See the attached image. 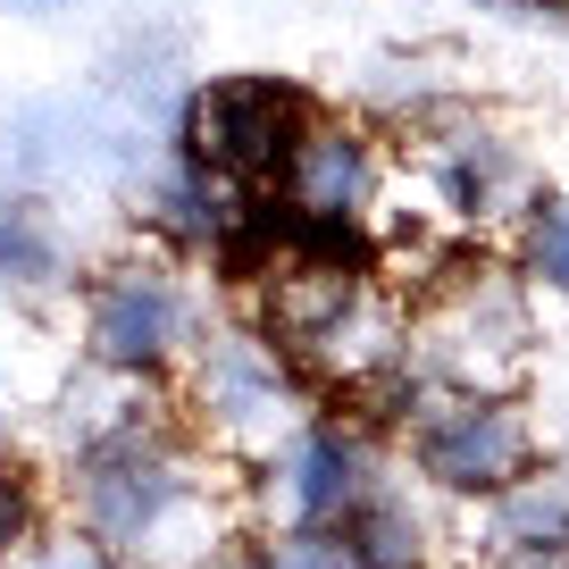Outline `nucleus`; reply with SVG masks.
<instances>
[{"label":"nucleus","instance_id":"ddd939ff","mask_svg":"<svg viewBox=\"0 0 569 569\" xmlns=\"http://www.w3.org/2000/svg\"><path fill=\"white\" fill-rule=\"evenodd\" d=\"M260 569H369L343 528H284L260 545Z\"/></svg>","mask_w":569,"mask_h":569},{"label":"nucleus","instance_id":"0eeeda50","mask_svg":"<svg viewBox=\"0 0 569 569\" xmlns=\"http://www.w3.org/2000/svg\"><path fill=\"white\" fill-rule=\"evenodd\" d=\"M268 184H277L284 218H302V227H360V210L377 201V142L360 126L310 109Z\"/></svg>","mask_w":569,"mask_h":569},{"label":"nucleus","instance_id":"dca6fc26","mask_svg":"<svg viewBox=\"0 0 569 569\" xmlns=\"http://www.w3.org/2000/svg\"><path fill=\"white\" fill-rule=\"evenodd\" d=\"M9 569H109V552L92 545V536H84V545H76V536H68V545H42V552H18V561H9Z\"/></svg>","mask_w":569,"mask_h":569},{"label":"nucleus","instance_id":"f257e3e1","mask_svg":"<svg viewBox=\"0 0 569 569\" xmlns=\"http://www.w3.org/2000/svg\"><path fill=\"white\" fill-rule=\"evenodd\" d=\"M201 502V461L168 419H109L84 452H76V519L101 552H151L168 545L184 511Z\"/></svg>","mask_w":569,"mask_h":569},{"label":"nucleus","instance_id":"2eb2a0df","mask_svg":"<svg viewBox=\"0 0 569 569\" xmlns=\"http://www.w3.org/2000/svg\"><path fill=\"white\" fill-rule=\"evenodd\" d=\"M26 545H34V478H26V461L0 452V569L18 561Z\"/></svg>","mask_w":569,"mask_h":569},{"label":"nucleus","instance_id":"6e6552de","mask_svg":"<svg viewBox=\"0 0 569 569\" xmlns=\"http://www.w3.org/2000/svg\"><path fill=\"white\" fill-rule=\"evenodd\" d=\"M268 495H277L284 528H343L377 495V461L352 427H302V436H284V461H277Z\"/></svg>","mask_w":569,"mask_h":569},{"label":"nucleus","instance_id":"9d476101","mask_svg":"<svg viewBox=\"0 0 569 569\" xmlns=\"http://www.w3.org/2000/svg\"><path fill=\"white\" fill-rule=\"evenodd\" d=\"M495 502V552H519V545H569V486H552V478H511L502 495H486Z\"/></svg>","mask_w":569,"mask_h":569},{"label":"nucleus","instance_id":"f8f14e48","mask_svg":"<svg viewBox=\"0 0 569 569\" xmlns=\"http://www.w3.org/2000/svg\"><path fill=\"white\" fill-rule=\"evenodd\" d=\"M51 277H59V243L42 234V218L0 201V284H51Z\"/></svg>","mask_w":569,"mask_h":569},{"label":"nucleus","instance_id":"1a4fd4ad","mask_svg":"<svg viewBox=\"0 0 569 569\" xmlns=\"http://www.w3.org/2000/svg\"><path fill=\"white\" fill-rule=\"evenodd\" d=\"M427 168L445 184L452 210H495L511 193V142L486 134V126H461V134H436L427 142Z\"/></svg>","mask_w":569,"mask_h":569},{"label":"nucleus","instance_id":"20e7f679","mask_svg":"<svg viewBox=\"0 0 569 569\" xmlns=\"http://www.w3.org/2000/svg\"><path fill=\"white\" fill-rule=\"evenodd\" d=\"M302 118H310V92L284 84V76H210L184 101V168L227 177L251 193V184L277 177V160L293 151Z\"/></svg>","mask_w":569,"mask_h":569},{"label":"nucleus","instance_id":"4468645a","mask_svg":"<svg viewBox=\"0 0 569 569\" xmlns=\"http://www.w3.org/2000/svg\"><path fill=\"white\" fill-rule=\"evenodd\" d=\"M528 277H545L552 293H569V193L536 201V218H528Z\"/></svg>","mask_w":569,"mask_h":569},{"label":"nucleus","instance_id":"39448f33","mask_svg":"<svg viewBox=\"0 0 569 569\" xmlns=\"http://www.w3.org/2000/svg\"><path fill=\"white\" fill-rule=\"evenodd\" d=\"M193 402L227 445H251V452L302 436V386L268 336H210V352L193 369Z\"/></svg>","mask_w":569,"mask_h":569},{"label":"nucleus","instance_id":"a211bd4d","mask_svg":"<svg viewBox=\"0 0 569 569\" xmlns=\"http://www.w3.org/2000/svg\"><path fill=\"white\" fill-rule=\"evenodd\" d=\"M0 9H18V18H59V9H76V0H0Z\"/></svg>","mask_w":569,"mask_h":569},{"label":"nucleus","instance_id":"f03ea898","mask_svg":"<svg viewBox=\"0 0 569 569\" xmlns=\"http://www.w3.org/2000/svg\"><path fill=\"white\" fill-rule=\"evenodd\" d=\"M402 360L410 377H436V386H502V377L528 360V302L519 284L495 268H445L427 284L419 319L402 327Z\"/></svg>","mask_w":569,"mask_h":569},{"label":"nucleus","instance_id":"7ed1b4c3","mask_svg":"<svg viewBox=\"0 0 569 569\" xmlns=\"http://www.w3.org/2000/svg\"><path fill=\"white\" fill-rule=\"evenodd\" d=\"M410 461L445 495H502L511 478L536 469V427L502 386H445L410 402Z\"/></svg>","mask_w":569,"mask_h":569},{"label":"nucleus","instance_id":"f3484780","mask_svg":"<svg viewBox=\"0 0 569 569\" xmlns=\"http://www.w3.org/2000/svg\"><path fill=\"white\" fill-rule=\"evenodd\" d=\"M495 569H569V545H519V552H495Z\"/></svg>","mask_w":569,"mask_h":569},{"label":"nucleus","instance_id":"9b49d317","mask_svg":"<svg viewBox=\"0 0 569 569\" xmlns=\"http://www.w3.org/2000/svg\"><path fill=\"white\" fill-rule=\"evenodd\" d=\"M343 536H352V552L369 569H427V528H419V511L393 502V495H369L343 519Z\"/></svg>","mask_w":569,"mask_h":569},{"label":"nucleus","instance_id":"423d86ee","mask_svg":"<svg viewBox=\"0 0 569 569\" xmlns=\"http://www.w3.org/2000/svg\"><path fill=\"white\" fill-rule=\"evenodd\" d=\"M184 336H193V302H184L177 268L126 260L92 284V302H84L92 360H109V369H168L184 352Z\"/></svg>","mask_w":569,"mask_h":569}]
</instances>
